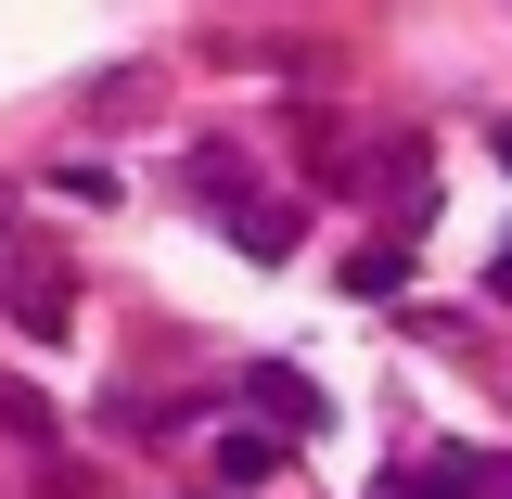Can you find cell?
Segmentation results:
<instances>
[{
	"label": "cell",
	"instance_id": "cell-9",
	"mask_svg": "<svg viewBox=\"0 0 512 499\" xmlns=\"http://www.w3.org/2000/svg\"><path fill=\"white\" fill-rule=\"evenodd\" d=\"M487 295H500V308H512V244H500V256H487Z\"/></svg>",
	"mask_w": 512,
	"mask_h": 499
},
{
	"label": "cell",
	"instance_id": "cell-5",
	"mask_svg": "<svg viewBox=\"0 0 512 499\" xmlns=\"http://www.w3.org/2000/svg\"><path fill=\"white\" fill-rule=\"evenodd\" d=\"M397 282H410V244L397 231H372V244L346 256V295H397Z\"/></svg>",
	"mask_w": 512,
	"mask_h": 499
},
{
	"label": "cell",
	"instance_id": "cell-4",
	"mask_svg": "<svg viewBox=\"0 0 512 499\" xmlns=\"http://www.w3.org/2000/svg\"><path fill=\"white\" fill-rule=\"evenodd\" d=\"M231 244H244V256H295V205L244 192V205H231Z\"/></svg>",
	"mask_w": 512,
	"mask_h": 499
},
{
	"label": "cell",
	"instance_id": "cell-2",
	"mask_svg": "<svg viewBox=\"0 0 512 499\" xmlns=\"http://www.w3.org/2000/svg\"><path fill=\"white\" fill-rule=\"evenodd\" d=\"M13 320H26L39 346H52L64 320H77V282H64V256H26V269H13Z\"/></svg>",
	"mask_w": 512,
	"mask_h": 499
},
{
	"label": "cell",
	"instance_id": "cell-3",
	"mask_svg": "<svg viewBox=\"0 0 512 499\" xmlns=\"http://www.w3.org/2000/svg\"><path fill=\"white\" fill-rule=\"evenodd\" d=\"M205 461H218V487H269V474L295 461V436H269V423H218V448H205Z\"/></svg>",
	"mask_w": 512,
	"mask_h": 499
},
{
	"label": "cell",
	"instance_id": "cell-1",
	"mask_svg": "<svg viewBox=\"0 0 512 499\" xmlns=\"http://www.w3.org/2000/svg\"><path fill=\"white\" fill-rule=\"evenodd\" d=\"M244 410L269 436H320V384L295 372V359H244Z\"/></svg>",
	"mask_w": 512,
	"mask_h": 499
},
{
	"label": "cell",
	"instance_id": "cell-7",
	"mask_svg": "<svg viewBox=\"0 0 512 499\" xmlns=\"http://www.w3.org/2000/svg\"><path fill=\"white\" fill-rule=\"evenodd\" d=\"M52 192H64V205H116V167H90V154H77V167H52Z\"/></svg>",
	"mask_w": 512,
	"mask_h": 499
},
{
	"label": "cell",
	"instance_id": "cell-6",
	"mask_svg": "<svg viewBox=\"0 0 512 499\" xmlns=\"http://www.w3.org/2000/svg\"><path fill=\"white\" fill-rule=\"evenodd\" d=\"M384 499H474V448H436L423 474H397Z\"/></svg>",
	"mask_w": 512,
	"mask_h": 499
},
{
	"label": "cell",
	"instance_id": "cell-10",
	"mask_svg": "<svg viewBox=\"0 0 512 499\" xmlns=\"http://www.w3.org/2000/svg\"><path fill=\"white\" fill-rule=\"evenodd\" d=\"M500 167H512V128H500Z\"/></svg>",
	"mask_w": 512,
	"mask_h": 499
},
{
	"label": "cell",
	"instance_id": "cell-8",
	"mask_svg": "<svg viewBox=\"0 0 512 499\" xmlns=\"http://www.w3.org/2000/svg\"><path fill=\"white\" fill-rule=\"evenodd\" d=\"M474 499H512V461H487V448H474Z\"/></svg>",
	"mask_w": 512,
	"mask_h": 499
}]
</instances>
